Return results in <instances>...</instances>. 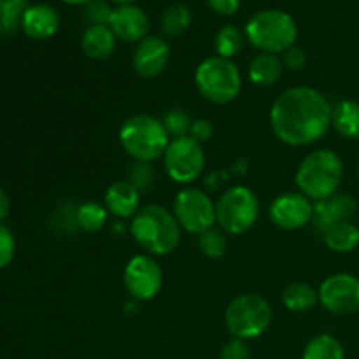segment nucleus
Listing matches in <instances>:
<instances>
[{
    "instance_id": "nucleus-1",
    "label": "nucleus",
    "mask_w": 359,
    "mask_h": 359,
    "mask_svg": "<svg viewBox=\"0 0 359 359\" xmlns=\"http://www.w3.org/2000/svg\"><path fill=\"white\" fill-rule=\"evenodd\" d=\"M333 107L328 98L311 86L283 91L270 107V126L280 142L293 147L316 144L332 126Z\"/></svg>"
},
{
    "instance_id": "nucleus-2",
    "label": "nucleus",
    "mask_w": 359,
    "mask_h": 359,
    "mask_svg": "<svg viewBox=\"0 0 359 359\" xmlns=\"http://www.w3.org/2000/svg\"><path fill=\"white\" fill-rule=\"evenodd\" d=\"M130 233L139 248L151 256L170 255L181 244V226L174 212L160 203H149L139 209L132 217Z\"/></svg>"
},
{
    "instance_id": "nucleus-3",
    "label": "nucleus",
    "mask_w": 359,
    "mask_h": 359,
    "mask_svg": "<svg viewBox=\"0 0 359 359\" xmlns=\"http://www.w3.org/2000/svg\"><path fill=\"white\" fill-rule=\"evenodd\" d=\"M344 179V161L335 151L318 149L307 154L294 174L298 191L319 202L335 195Z\"/></svg>"
},
{
    "instance_id": "nucleus-4",
    "label": "nucleus",
    "mask_w": 359,
    "mask_h": 359,
    "mask_svg": "<svg viewBox=\"0 0 359 359\" xmlns=\"http://www.w3.org/2000/svg\"><path fill=\"white\" fill-rule=\"evenodd\" d=\"M244 34L259 53L283 55L297 42L298 27L293 16L286 11L263 9L249 18Z\"/></svg>"
},
{
    "instance_id": "nucleus-5",
    "label": "nucleus",
    "mask_w": 359,
    "mask_h": 359,
    "mask_svg": "<svg viewBox=\"0 0 359 359\" xmlns=\"http://www.w3.org/2000/svg\"><path fill=\"white\" fill-rule=\"evenodd\" d=\"M118 139L125 153L135 161H151L163 156L170 144V135L160 119L149 114L130 116L121 125Z\"/></svg>"
},
{
    "instance_id": "nucleus-6",
    "label": "nucleus",
    "mask_w": 359,
    "mask_h": 359,
    "mask_svg": "<svg viewBox=\"0 0 359 359\" xmlns=\"http://www.w3.org/2000/svg\"><path fill=\"white\" fill-rule=\"evenodd\" d=\"M198 93L210 104L224 105L233 102L242 91V76L233 60L209 56L195 70Z\"/></svg>"
},
{
    "instance_id": "nucleus-7",
    "label": "nucleus",
    "mask_w": 359,
    "mask_h": 359,
    "mask_svg": "<svg viewBox=\"0 0 359 359\" xmlns=\"http://www.w3.org/2000/svg\"><path fill=\"white\" fill-rule=\"evenodd\" d=\"M273 312L269 300L258 293L235 297L224 311V325L233 339L255 340L272 325Z\"/></svg>"
},
{
    "instance_id": "nucleus-8",
    "label": "nucleus",
    "mask_w": 359,
    "mask_h": 359,
    "mask_svg": "<svg viewBox=\"0 0 359 359\" xmlns=\"http://www.w3.org/2000/svg\"><path fill=\"white\" fill-rule=\"evenodd\" d=\"M259 217V200L248 186H231L216 202V223L228 235L251 230Z\"/></svg>"
},
{
    "instance_id": "nucleus-9",
    "label": "nucleus",
    "mask_w": 359,
    "mask_h": 359,
    "mask_svg": "<svg viewBox=\"0 0 359 359\" xmlns=\"http://www.w3.org/2000/svg\"><path fill=\"white\" fill-rule=\"evenodd\" d=\"M163 163L168 177L182 186H189L202 175L205 167V151L193 137L184 135L170 139L163 154Z\"/></svg>"
},
{
    "instance_id": "nucleus-10",
    "label": "nucleus",
    "mask_w": 359,
    "mask_h": 359,
    "mask_svg": "<svg viewBox=\"0 0 359 359\" xmlns=\"http://www.w3.org/2000/svg\"><path fill=\"white\" fill-rule=\"evenodd\" d=\"M172 212L179 226L193 235H202L216 224V203L203 189L191 186H186L175 195Z\"/></svg>"
},
{
    "instance_id": "nucleus-11",
    "label": "nucleus",
    "mask_w": 359,
    "mask_h": 359,
    "mask_svg": "<svg viewBox=\"0 0 359 359\" xmlns=\"http://www.w3.org/2000/svg\"><path fill=\"white\" fill-rule=\"evenodd\" d=\"M123 284L133 300H153L163 287V270L154 256L137 255L126 263Z\"/></svg>"
},
{
    "instance_id": "nucleus-12",
    "label": "nucleus",
    "mask_w": 359,
    "mask_h": 359,
    "mask_svg": "<svg viewBox=\"0 0 359 359\" xmlns=\"http://www.w3.org/2000/svg\"><path fill=\"white\" fill-rule=\"evenodd\" d=\"M319 302L335 316H349L359 311V277L353 273H333L318 290Z\"/></svg>"
},
{
    "instance_id": "nucleus-13",
    "label": "nucleus",
    "mask_w": 359,
    "mask_h": 359,
    "mask_svg": "<svg viewBox=\"0 0 359 359\" xmlns=\"http://www.w3.org/2000/svg\"><path fill=\"white\" fill-rule=\"evenodd\" d=\"M314 202L300 191H286L272 200L269 207V217L277 228L286 231L300 230L312 223Z\"/></svg>"
},
{
    "instance_id": "nucleus-14",
    "label": "nucleus",
    "mask_w": 359,
    "mask_h": 359,
    "mask_svg": "<svg viewBox=\"0 0 359 359\" xmlns=\"http://www.w3.org/2000/svg\"><path fill=\"white\" fill-rule=\"evenodd\" d=\"M168 62H170V46L160 35H147L133 49V69L146 79L160 76L167 69Z\"/></svg>"
},
{
    "instance_id": "nucleus-15",
    "label": "nucleus",
    "mask_w": 359,
    "mask_h": 359,
    "mask_svg": "<svg viewBox=\"0 0 359 359\" xmlns=\"http://www.w3.org/2000/svg\"><path fill=\"white\" fill-rule=\"evenodd\" d=\"M109 27L114 32L118 41L139 44L142 39L149 35L151 21L146 11L133 4H126V6H118L112 9Z\"/></svg>"
},
{
    "instance_id": "nucleus-16",
    "label": "nucleus",
    "mask_w": 359,
    "mask_h": 359,
    "mask_svg": "<svg viewBox=\"0 0 359 359\" xmlns=\"http://www.w3.org/2000/svg\"><path fill=\"white\" fill-rule=\"evenodd\" d=\"M358 210V202L347 193H339L328 196L325 200L314 202V216H312V223H314L316 230L326 231L328 228L335 226L339 223H346V221L353 219V216Z\"/></svg>"
},
{
    "instance_id": "nucleus-17",
    "label": "nucleus",
    "mask_w": 359,
    "mask_h": 359,
    "mask_svg": "<svg viewBox=\"0 0 359 359\" xmlns=\"http://www.w3.org/2000/svg\"><path fill=\"white\" fill-rule=\"evenodd\" d=\"M60 28V14L49 4H35L25 9L21 16V30L34 41L53 37Z\"/></svg>"
},
{
    "instance_id": "nucleus-18",
    "label": "nucleus",
    "mask_w": 359,
    "mask_h": 359,
    "mask_svg": "<svg viewBox=\"0 0 359 359\" xmlns=\"http://www.w3.org/2000/svg\"><path fill=\"white\" fill-rule=\"evenodd\" d=\"M104 205L109 214L126 219L133 217L140 209V191L128 181H116L107 188Z\"/></svg>"
},
{
    "instance_id": "nucleus-19",
    "label": "nucleus",
    "mask_w": 359,
    "mask_h": 359,
    "mask_svg": "<svg viewBox=\"0 0 359 359\" xmlns=\"http://www.w3.org/2000/svg\"><path fill=\"white\" fill-rule=\"evenodd\" d=\"M116 42H118V39H116L111 27L90 25L81 37V49L88 58L102 62V60L111 58L116 49Z\"/></svg>"
},
{
    "instance_id": "nucleus-20",
    "label": "nucleus",
    "mask_w": 359,
    "mask_h": 359,
    "mask_svg": "<svg viewBox=\"0 0 359 359\" xmlns=\"http://www.w3.org/2000/svg\"><path fill=\"white\" fill-rule=\"evenodd\" d=\"M283 60L279 55L259 53L249 62L248 76L255 86H273L283 76Z\"/></svg>"
},
{
    "instance_id": "nucleus-21",
    "label": "nucleus",
    "mask_w": 359,
    "mask_h": 359,
    "mask_svg": "<svg viewBox=\"0 0 359 359\" xmlns=\"http://www.w3.org/2000/svg\"><path fill=\"white\" fill-rule=\"evenodd\" d=\"M332 126L346 139H359V102L340 100L333 107Z\"/></svg>"
},
{
    "instance_id": "nucleus-22",
    "label": "nucleus",
    "mask_w": 359,
    "mask_h": 359,
    "mask_svg": "<svg viewBox=\"0 0 359 359\" xmlns=\"http://www.w3.org/2000/svg\"><path fill=\"white\" fill-rule=\"evenodd\" d=\"M321 235L326 248L333 252H353L359 245V228L351 221L335 224Z\"/></svg>"
},
{
    "instance_id": "nucleus-23",
    "label": "nucleus",
    "mask_w": 359,
    "mask_h": 359,
    "mask_svg": "<svg viewBox=\"0 0 359 359\" xmlns=\"http://www.w3.org/2000/svg\"><path fill=\"white\" fill-rule=\"evenodd\" d=\"M318 290L307 283H293L283 291V305L291 312H307L318 305Z\"/></svg>"
},
{
    "instance_id": "nucleus-24",
    "label": "nucleus",
    "mask_w": 359,
    "mask_h": 359,
    "mask_svg": "<svg viewBox=\"0 0 359 359\" xmlns=\"http://www.w3.org/2000/svg\"><path fill=\"white\" fill-rule=\"evenodd\" d=\"M193 13L186 4H174L163 13L160 21L165 37H179L191 27Z\"/></svg>"
},
{
    "instance_id": "nucleus-25",
    "label": "nucleus",
    "mask_w": 359,
    "mask_h": 359,
    "mask_svg": "<svg viewBox=\"0 0 359 359\" xmlns=\"http://www.w3.org/2000/svg\"><path fill=\"white\" fill-rule=\"evenodd\" d=\"M245 41H248L245 34L238 30L235 25H224L214 35V49H216L217 56L231 60L242 51Z\"/></svg>"
},
{
    "instance_id": "nucleus-26",
    "label": "nucleus",
    "mask_w": 359,
    "mask_h": 359,
    "mask_svg": "<svg viewBox=\"0 0 359 359\" xmlns=\"http://www.w3.org/2000/svg\"><path fill=\"white\" fill-rule=\"evenodd\" d=\"M302 359H346V351L339 339L323 333L305 346Z\"/></svg>"
},
{
    "instance_id": "nucleus-27",
    "label": "nucleus",
    "mask_w": 359,
    "mask_h": 359,
    "mask_svg": "<svg viewBox=\"0 0 359 359\" xmlns=\"http://www.w3.org/2000/svg\"><path fill=\"white\" fill-rule=\"evenodd\" d=\"M109 217V210L105 205L98 202H83L76 209V223L77 228L88 233L100 231L105 226Z\"/></svg>"
},
{
    "instance_id": "nucleus-28",
    "label": "nucleus",
    "mask_w": 359,
    "mask_h": 359,
    "mask_svg": "<svg viewBox=\"0 0 359 359\" xmlns=\"http://www.w3.org/2000/svg\"><path fill=\"white\" fill-rule=\"evenodd\" d=\"M224 235L226 233H224L223 230H216V228H210V230L203 231L202 235H198V248L205 258L209 259L223 258L228 248V242Z\"/></svg>"
},
{
    "instance_id": "nucleus-29",
    "label": "nucleus",
    "mask_w": 359,
    "mask_h": 359,
    "mask_svg": "<svg viewBox=\"0 0 359 359\" xmlns=\"http://www.w3.org/2000/svg\"><path fill=\"white\" fill-rule=\"evenodd\" d=\"M161 123H163L168 135H170L172 139H177V137L189 135V128H191L193 121L186 111H182V109H172V111H168L167 114H165Z\"/></svg>"
},
{
    "instance_id": "nucleus-30",
    "label": "nucleus",
    "mask_w": 359,
    "mask_h": 359,
    "mask_svg": "<svg viewBox=\"0 0 359 359\" xmlns=\"http://www.w3.org/2000/svg\"><path fill=\"white\" fill-rule=\"evenodd\" d=\"M154 179H156V172L151 167V163H146V161H135L128 170V182H132L139 191L149 189L154 184Z\"/></svg>"
},
{
    "instance_id": "nucleus-31",
    "label": "nucleus",
    "mask_w": 359,
    "mask_h": 359,
    "mask_svg": "<svg viewBox=\"0 0 359 359\" xmlns=\"http://www.w3.org/2000/svg\"><path fill=\"white\" fill-rule=\"evenodd\" d=\"M112 16V7L105 0H91L86 7V18L90 25H107Z\"/></svg>"
},
{
    "instance_id": "nucleus-32",
    "label": "nucleus",
    "mask_w": 359,
    "mask_h": 359,
    "mask_svg": "<svg viewBox=\"0 0 359 359\" xmlns=\"http://www.w3.org/2000/svg\"><path fill=\"white\" fill-rule=\"evenodd\" d=\"M14 251H16L14 235L11 233L9 228L0 224V270L6 269V266L13 262Z\"/></svg>"
},
{
    "instance_id": "nucleus-33",
    "label": "nucleus",
    "mask_w": 359,
    "mask_h": 359,
    "mask_svg": "<svg viewBox=\"0 0 359 359\" xmlns=\"http://www.w3.org/2000/svg\"><path fill=\"white\" fill-rule=\"evenodd\" d=\"M219 359H251V349H249L245 340L231 339L221 349Z\"/></svg>"
},
{
    "instance_id": "nucleus-34",
    "label": "nucleus",
    "mask_w": 359,
    "mask_h": 359,
    "mask_svg": "<svg viewBox=\"0 0 359 359\" xmlns=\"http://www.w3.org/2000/svg\"><path fill=\"white\" fill-rule=\"evenodd\" d=\"M280 60H283V65L286 67V69L298 72V70L304 69L305 63H307V55H305L304 49L298 48V46H291V48H287L286 51L280 55Z\"/></svg>"
},
{
    "instance_id": "nucleus-35",
    "label": "nucleus",
    "mask_w": 359,
    "mask_h": 359,
    "mask_svg": "<svg viewBox=\"0 0 359 359\" xmlns=\"http://www.w3.org/2000/svg\"><path fill=\"white\" fill-rule=\"evenodd\" d=\"M214 135V125L209 119H195L191 123V128H189V137L200 142L203 146V142H209Z\"/></svg>"
},
{
    "instance_id": "nucleus-36",
    "label": "nucleus",
    "mask_w": 359,
    "mask_h": 359,
    "mask_svg": "<svg viewBox=\"0 0 359 359\" xmlns=\"http://www.w3.org/2000/svg\"><path fill=\"white\" fill-rule=\"evenodd\" d=\"M207 4L219 16H233L241 9V0H207Z\"/></svg>"
},
{
    "instance_id": "nucleus-37",
    "label": "nucleus",
    "mask_w": 359,
    "mask_h": 359,
    "mask_svg": "<svg viewBox=\"0 0 359 359\" xmlns=\"http://www.w3.org/2000/svg\"><path fill=\"white\" fill-rule=\"evenodd\" d=\"M28 0H0V16L21 18Z\"/></svg>"
},
{
    "instance_id": "nucleus-38",
    "label": "nucleus",
    "mask_w": 359,
    "mask_h": 359,
    "mask_svg": "<svg viewBox=\"0 0 359 359\" xmlns=\"http://www.w3.org/2000/svg\"><path fill=\"white\" fill-rule=\"evenodd\" d=\"M21 27V18L0 16V35H13Z\"/></svg>"
},
{
    "instance_id": "nucleus-39",
    "label": "nucleus",
    "mask_w": 359,
    "mask_h": 359,
    "mask_svg": "<svg viewBox=\"0 0 359 359\" xmlns=\"http://www.w3.org/2000/svg\"><path fill=\"white\" fill-rule=\"evenodd\" d=\"M9 210H11L9 196H7V193L0 188V221H4L7 216H9Z\"/></svg>"
},
{
    "instance_id": "nucleus-40",
    "label": "nucleus",
    "mask_w": 359,
    "mask_h": 359,
    "mask_svg": "<svg viewBox=\"0 0 359 359\" xmlns=\"http://www.w3.org/2000/svg\"><path fill=\"white\" fill-rule=\"evenodd\" d=\"M62 2L70 4V6H81V4H90L91 0H62Z\"/></svg>"
},
{
    "instance_id": "nucleus-41",
    "label": "nucleus",
    "mask_w": 359,
    "mask_h": 359,
    "mask_svg": "<svg viewBox=\"0 0 359 359\" xmlns=\"http://www.w3.org/2000/svg\"><path fill=\"white\" fill-rule=\"evenodd\" d=\"M111 2L118 4V6H126V4H133L135 0H111Z\"/></svg>"
},
{
    "instance_id": "nucleus-42",
    "label": "nucleus",
    "mask_w": 359,
    "mask_h": 359,
    "mask_svg": "<svg viewBox=\"0 0 359 359\" xmlns=\"http://www.w3.org/2000/svg\"><path fill=\"white\" fill-rule=\"evenodd\" d=\"M358 179H359V167H358Z\"/></svg>"
}]
</instances>
